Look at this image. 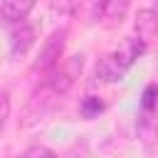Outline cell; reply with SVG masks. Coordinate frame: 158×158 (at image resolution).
Listing matches in <instances>:
<instances>
[{"mask_svg": "<svg viewBox=\"0 0 158 158\" xmlns=\"http://www.w3.org/2000/svg\"><path fill=\"white\" fill-rule=\"evenodd\" d=\"M101 111H104V101H101V99L89 96V99L81 101V116H84V118H94V116H99Z\"/></svg>", "mask_w": 158, "mask_h": 158, "instance_id": "cell-9", "label": "cell"}, {"mask_svg": "<svg viewBox=\"0 0 158 158\" xmlns=\"http://www.w3.org/2000/svg\"><path fill=\"white\" fill-rule=\"evenodd\" d=\"M0 101H2V123H5V121H7V116H10V96H7V91H2Z\"/></svg>", "mask_w": 158, "mask_h": 158, "instance_id": "cell-15", "label": "cell"}, {"mask_svg": "<svg viewBox=\"0 0 158 158\" xmlns=\"http://www.w3.org/2000/svg\"><path fill=\"white\" fill-rule=\"evenodd\" d=\"M69 86H72V74H69L67 69H52V72L47 74V79H44V89H49L52 96L67 94Z\"/></svg>", "mask_w": 158, "mask_h": 158, "instance_id": "cell-7", "label": "cell"}, {"mask_svg": "<svg viewBox=\"0 0 158 158\" xmlns=\"http://www.w3.org/2000/svg\"><path fill=\"white\" fill-rule=\"evenodd\" d=\"M32 7H35V0H2V7H0L2 22L5 25H20L32 12Z\"/></svg>", "mask_w": 158, "mask_h": 158, "instance_id": "cell-4", "label": "cell"}, {"mask_svg": "<svg viewBox=\"0 0 158 158\" xmlns=\"http://www.w3.org/2000/svg\"><path fill=\"white\" fill-rule=\"evenodd\" d=\"M35 42V27L30 22H20L10 30V54L12 57H22Z\"/></svg>", "mask_w": 158, "mask_h": 158, "instance_id": "cell-2", "label": "cell"}, {"mask_svg": "<svg viewBox=\"0 0 158 158\" xmlns=\"http://www.w3.org/2000/svg\"><path fill=\"white\" fill-rule=\"evenodd\" d=\"M126 72H128V69L116 59V54H109V57L99 59V64H96V79L104 81V84H116V81H121Z\"/></svg>", "mask_w": 158, "mask_h": 158, "instance_id": "cell-5", "label": "cell"}, {"mask_svg": "<svg viewBox=\"0 0 158 158\" xmlns=\"http://www.w3.org/2000/svg\"><path fill=\"white\" fill-rule=\"evenodd\" d=\"M104 10H106V0H94V2H91V10H89L91 20H94V22L104 20Z\"/></svg>", "mask_w": 158, "mask_h": 158, "instance_id": "cell-13", "label": "cell"}, {"mask_svg": "<svg viewBox=\"0 0 158 158\" xmlns=\"http://www.w3.org/2000/svg\"><path fill=\"white\" fill-rule=\"evenodd\" d=\"M64 42H67V30H64V27H62V30H54V32L44 40V44H42V49H40V57H37V62L32 64V69H35V72H52V69L57 67L62 52H64Z\"/></svg>", "mask_w": 158, "mask_h": 158, "instance_id": "cell-1", "label": "cell"}, {"mask_svg": "<svg viewBox=\"0 0 158 158\" xmlns=\"http://www.w3.org/2000/svg\"><path fill=\"white\" fill-rule=\"evenodd\" d=\"M81 64H84V57H81V54H77V57H72V59H69V67H67V72L74 77L77 72H81Z\"/></svg>", "mask_w": 158, "mask_h": 158, "instance_id": "cell-14", "label": "cell"}, {"mask_svg": "<svg viewBox=\"0 0 158 158\" xmlns=\"http://www.w3.org/2000/svg\"><path fill=\"white\" fill-rule=\"evenodd\" d=\"M49 7H52L54 15H59V17H69V15L77 10V0H52Z\"/></svg>", "mask_w": 158, "mask_h": 158, "instance_id": "cell-10", "label": "cell"}, {"mask_svg": "<svg viewBox=\"0 0 158 158\" xmlns=\"http://www.w3.org/2000/svg\"><path fill=\"white\" fill-rule=\"evenodd\" d=\"M131 0H106V10H104V25L106 27H116L123 22L126 10H128Z\"/></svg>", "mask_w": 158, "mask_h": 158, "instance_id": "cell-8", "label": "cell"}, {"mask_svg": "<svg viewBox=\"0 0 158 158\" xmlns=\"http://www.w3.org/2000/svg\"><path fill=\"white\" fill-rule=\"evenodd\" d=\"M156 101H158V86H156V84H148L146 91H143V96H141V106H143L146 111H151V109L156 106Z\"/></svg>", "mask_w": 158, "mask_h": 158, "instance_id": "cell-11", "label": "cell"}, {"mask_svg": "<svg viewBox=\"0 0 158 158\" xmlns=\"http://www.w3.org/2000/svg\"><path fill=\"white\" fill-rule=\"evenodd\" d=\"M143 52H146V42H143V40H133V37H131V40H123V44H121L114 54H116V59H118L126 69H131V67H133V62H136Z\"/></svg>", "mask_w": 158, "mask_h": 158, "instance_id": "cell-6", "label": "cell"}, {"mask_svg": "<svg viewBox=\"0 0 158 158\" xmlns=\"http://www.w3.org/2000/svg\"><path fill=\"white\" fill-rule=\"evenodd\" d=\"M20 158H57L54 151H49L47 146H30Z\"/></svg>", "mask_w": 158, "mask_h": 158, "instance_id": "cell-12", "label": "cell"}, {"mask_svg": "<svg viewBox=\"0 0 158 158\" xmlns=\"http://www.w3.org/2000/svg\"><path fill=\"white\" fill-rule=\"evenodd\" d=\"M156 7H158V0H156Z\"/></svg>", "mask_w": 158, "mask_h": 158, "instance_id": "cell-16", "label": "cell"}, {"mask_svg": "<svg viewBox=\"0 0 158 158\" xmlns=\"http://www.w3.org/2000/svg\"><path fill=\"white\" fill-rule=\"evenodd\" d=\"M133 30L138 35V40H143L146 44L158 35V10L153 7H146V10H138L136 20H133Z\"/></svg>", "mask_w": 158, "mask_h": 158, "instance_id": "cell-3", "label": "cell"}]
</instances>
